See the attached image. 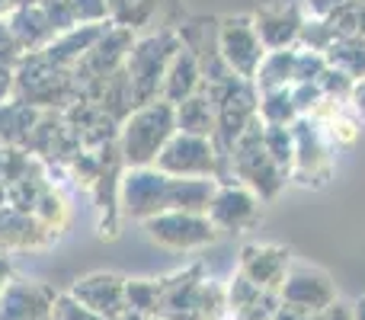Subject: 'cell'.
I'll use <instances>...</instances> for the list:
<instances>
[{
    "instance_id": "24",
    "label": "cell",
    "mask_w": 365,
    "mask_h": 320,
    "mask_svg": "<svg viewBox=\"0 0 365 320\" xmlns=\"http://www.w3.org/2000/svg\"><path fill=\"white\" fill-rule=\"evenodd\" d=\"M51 320H106V317H100L96 311H90L87 304H81L77 298H71L68 291H58L55 317H51Z\"/></svg>"
},
{
    "instance_id": "35",
    "label": "cell",
    "mask_w": 365,
    "mask_h": 320,
    "mask_svg": "<svg viewBox=\"0 0 365 320\" xmlns=\"http://www.w3.org/2000/svg\"><path fill=\"white\" fill-rule=\"evenodd\" d=\"M4 205H6V186L0 182V208H4Z\"/></svg>"
},
{
    "instance_id": "33",
    "label": "cell",
    "mask_w": 365,
    "mask_h": 320,
    "mask_svg": "<svg viewBox=\"0 0 365 320\" xmlns=\"http://www.w3.org/2000/svg\"><path fill=\"white\" fill-rule=\"evenodd\" d=\"M42 4V0H13V10H16V6H38Z\"/></svg>"
},
{
    "instance_id": "30",
    "label": "cell",
    "mask_w": 365,
    "mask_h": 320,
    "mask_svg": "<svg viewBox=\"0 0 365 320\" xmlns=\"http://www.w3.org/2000/svg\"><path fill=\"white\" fill-rule=\"evenodd\" d=\"M272 320H311L308 314H302V311H295V308H285V304H279V311H276V317Z\"/></svg>"
},
{
    "instance_id": "10",
    "label": "cell",
    "mask_w": 365,
    "mask_h": 320,
    "mask_svg": "<svg viewBox=\"0 0 365 320\" xmlns=\"http://www.w3.org/2000/svg\"><path fill=\"white\" fill-rule=\"evenodd\" d=\"M128 279L119 272H87L71 285L68 295L77 298L81 304H87L90 311H96L106 320H122L128 314Z\"/></svg>"
},
{
    "instance_id": "21",
    "label": "cell",
    "mask_w": 365,
    "mask_h": 320,
    "mask_svg": "<svg viewBox=\"0 0 365 320\" xmlns=\"http://www.w3.org/2000/svg\"><path fill=\"white\" fill-rule=\"evenodd\" d=\"M32 215H36V218L42 221V224L48 227L51 234H55V237H61V231L68 227V221H71V205H68V199L61 195V189L51 182V186L45 189L42 195H38Z\"/></svg>"
},
{
    "instance_id": "23",
    "label": "cell",
    "mask_w": 365,
    "mask_h": 320,
    "mask_svg": "<svg viewBox=\"0 0 365 320\" xmlns=\"http://www.w3.org/2000/svg\"><path fill=\"white\" fill-rule=\"evenodd\" d=\"M77 26H100L113 23V4L109 0H68Z\"/></svg>"
},
{
    "instance_id": "26",
    "label": "cell",
    "mask_w": 365,
    "mask_h": 320,
    "mask_svg": "<svg viewBox=\"0 0 365 320\" xmlns=\"http://www.w3.org/2000/svg\"><path fill=\"white\" fill-rule=\"evenodd\" d=\"M26 51L19 48V42L10 36V32H0V71H16L19 61H23Z\"/></svg>"
},
{
    "instance_id": "32",
    "label": "cell",
    "mask_w": 365,
    "mask_h": 320,
    "mask_svg": "<svg viewBox=\"0 0 365 320\" xmlns=\"http://www.w3.org/2000/svg\"><path fill=\"white\" fill-rule=\"evenodd\" d=\"M13 13V0H0V19H6Z\"/></svg>"
},
{
    "instance_id": "4",
    "label": "cell",
    "mask_w": 365,
    "mask_h": 320,
    "mask_svg": "<svg viewBox=\"0 0 365 320\" xmlns=\"http://www.w3.org/2000/svg\"><path fill=\"white\" fill-rule=\"evenodd\" d=\"M227 158H231V167H234V173L240 176V182H244L257 199H272V195L279 192V186L285 182L282 170L276 167V160L269 158V151H266V145H263V119H259V113H257V119L244 128V135L234 141Z\"/></svg>"
},
{
    "instance_id": "3",
    "label": "cell",
    "mask_w": 365,
    "mask_h": 320,
    "mask_svg": "<svg viewBox=\"0 0 365 320\" xmlns=\"http://www.w3.org/2000/svg\"><path fill=\"white\" fill-rule=\"evenodd\" d=\"M177 51H180V38L173 32H158V36L138 38L132 45L122 71H125L128 83H132L135 106L160 100V83H164V74Z\"/></svg>"
},
{
    "instance_id": "31",
    "label": "cell",
    "mask_w": 365,
    "mask_h": 320,
    "mask_svg": "<svg viewBox=\"0 0 365 320\" xmlns=\"http://www.w3.org/2000/svg\"><path fill=\"white\" fill-rule=\"evenodd\" d=\"M356 109L365 115V77H362V83L356 87Z\"/></svg>"
},
{
    "instance_id": "5",
    "label": "cell",
    "mask_w": 365,
    "mask_h": 320,
    "mask_svg": "<svg viewBox=\"0 0 365 320\" xmlns=\"http://www.w3.org/2000/svg\"><path fill=\"white\" fill-rule=\"evenodd\" d=\"M154 167L167 176H180V180H215L218 173V148L212 138H199V135H182L177 132L158 154Z\"/></svg>"
},
{
    "instance_id": "17",
    "label": "cell",
    "mask_w": 365,
    "mask_h": 320,
    "mask_svg": "<svg viewBox=\"0 0 365 320\" xmlns=\"http://www.w3.org/2000/svg\"><path fill=\"white\" fill-rule=\"evenodd\" d=\"M6 32L16 38L23 51H42L55 38V29L45 19L42 6H16L6 16Z\"/></svg>"
},
{
    "instance_id": "19",
    "label": "cell",
    "mask_w": 365,
    "mask_h": 320,
    "mask_svg": "<svg viewBox=\"0 0 365 320\" xmlns=\"http://www.w3.org/2000/svg\"><path fill=\"white\" fill-rule=\"evenodd\" d=\"M38 115H42V109L29 106V103L23 100H6L0 103V145H19L26 148L29 145V135L32 128H36Z\"/></svg>"
},
{
    "instance_id": "15",
    "label": "cell",
    "mask_w": 365,
    "mask_h": 320,
    "mask_svg": "<svg viewBox=\"0 0 365 320\" xmlns=\"http://www.w3.org/2000/svg\"><path fill=\"white\" fill-rule=\"evenodd\" d=\"M199 90H202V64L195 58V51L180 45V51L173 55L170 68L164 74V83H160V100L170 103V106H180L182 100H189Z\"/></svg>"
},
{
    "instance_id": "8",
    "label": "cell",
    "mask_w": 365,
    "mask_h": 320,
    "mask_svg": "<svg viewBox=\"0 0 365 320\" xmlns=\"http://www.w3.org/2000/svg\"><path fill=\"white\" fill-rule=\"evenodd\" d=\"M218 55L225 64L240 77V81H253L266 58V45L259 42L257 26L250 16H227L221 19L218 29Z\"/></svg>"
},
{
    "instance_id": "1",
    "label": "cell",
    "mask_w": 365,
    "mask_h": 320,
    "mask_svg": "<svg viewBox=\"0 0 365 320\" xmlns=\"http://www.w3.org/2000/svg\"><path fill=\"white\" fill-rule=\"evenodd\" d=\"M177 135V109L164 100L135 106L119 125V154L125 167H154L164 145Z\"/></svg>"
},
{
    "instance_id": "13",
    "label": "cell",
    "mask_w": 365,
    "mask_h": 320,
    "mask_svg": "<svg viewBox=\"0 0 365 320\" xmlns=\"http://www.w3.org/2000/svg\"><path fill=\"white\" fill-rule=\"evenodd\" d=\"M55 240L58 237L32 212H19L10 202L0 208V250L4 253L45 250V247H51Z\"/></svg>"
},
{
    "instance_id": "28",
    "label": "cell",
    "mask_w": 365,
    "mask_h": 320,
    "mask_svg": "<svg viewBox=\"0 0 365 320\" xmlns=\"http://www.w3.org/2000/svg\"><path fill=\"white\" fill-rule=\"evenodd\" d=\"M13 100V71H0V103Z\"/></svg>"
},
{
    "instance_id": "36",
    "label": "cell",
    "mask_w": 365,
    "mask_h": 320,
    "mask_svg": "<svg viewBox=\"0 0 365 320\" xmlns=\"http://www.w3.org/2000/svg\"><path fill=\"white\" fill-rule=\"evenodd\" d=\"M122 320H145V317H138V314H125Z\"/></svg>"
},
{
    "instance_id": "25",
    "label": "cell",
    "mask_w": 365,
    "mask_h": 320,
    "mask_svg": "<svg viewBox=\"0 0 365 320\" xmlns=\"http://www.w3.org/2000/svg\"><path fill=\"white\" fill-rule=\"evenodd\" d=\"M42 13H45V19L51 23V29H55V36L58 32H68V29H74V13H71V6H68V0H42Z\"/></svg>"
},
{
    "instance_id": "12",
    "label": "cell",
    "mask_w": 365,
    "mask_h": 320,
    "mask_svg": "<svg viewBox=\"0 0 365 320\" xmlns=\"http://www.w3.org/2000/svg\"><path fill=\"white\" fill-rule=\"evenodd\" d=\"M292 266V253L289 247H279V244H247L240 250V263L237 272L247 276L250 282H257L259 289H269L279 291L285 282V272Z\"/></svg>"
},
{
    "instance_id": "34",
    "label": "cell",
    "mask_w": 365,
    "mask_h": 320,
    "mask_svg": "<svg viewBox=\"0 0 365 320\" xmlns=\"http://www.w3.org/2000/svg\"><path fill=\"white\" fill-rule=\"evenodd\" d=\"M356 320H365V301L356 304Z\"/></svg>"
},
{
    "instance_id": "9",
    "label": "cell",
    "mask_w": 365,
    "mask_h": 320,
    "mask_svg": "<svg viewBox=\"0 0 365 320\" xmlns=\"http://www.w3.org/2000/svg\"><path fill=\"white\" fill-rule=\"evenodd\" d=\"M58 291L38 279L13 276L0 291V320H51Z\"/></svg>"
},
{
    "instance_id": "14",
    "label": "cell",
    "mask_w": 365,
    "mask_h": 320,
    "mask_svg": "<svg viewBox=\"0 0 365 320\" xmlns=\"http://www.w3.org/2000/svg\"><path fill=\"white\" fill-rule=\"evenodd\" d=\"M227 320H272L282 304L279 291L259 289L247 276L234 272L231 285H227Z\"/></svg>"
},
{
    "instance_id": "20",
    "label": "cell",
    "mask_w": 365,
    "mask_h": 320,
    "mask_svg": "<svg viewBox=\"0 0 365 320\" xmlns=\"http://www.w3.org/2000/svg\"><path fill=\"white\" fill-rule=\"evenodd\" d=\"M173 109H177V132L215 138V103L208 93H192Z\"/></svg>"
},
{
    "instance_id": "27",
    "label": "cell",
    "mask_w": 365,
    "mask_h": 320,
    "mask_svg": "<svg viewBox=\"0 0 365 320\" xmlns=\"http://www.w3.org/2000/svg\"><path fill=\"white\" fill-rule=\"evenodd\" d=\"M327 128H330V138H334L336 145H353V141H356V135H359V128H356V122L343 119L340 113H336L334 119L327 122Z\"/></svg>"
},
{
    "instance_id": "2",
    "label": "cell",
    "mask_w": 365,
    "mask_h": 320,
    "mask_svg": "<svg viewBox=\"0 0 365 320\" xmlns=\"http://www.w3.org/2000/svg\"><path fill=\"white\" fill-rule=\"evenodd\" d=\"M13 96L36 109H68L77 96L74 71L58 68L45 51H26L19 68L13 71Z\"/></svg>"
},
{
    "instance_id": "7",
    "label": "cell",
    "mask_w": 365,
    "mask_h": 320,
    "mask_svg": "<svg viewBox=\"0 0 365 320\" xmlns=\"http://www.w3.org/2000/svg\"><path fill=\"white\" fill-rule=\"evenodd\" d=\"M279 298H282L285 308H295L308 317L324 314L327 308H334V304L340 301L327 272L317 269V266H308V263L289 266L285 282H282V289H279Z\"/></svg>"
},
{
    "instance_id": "29",
    "label": "cell",
    "mask_w": 365,
    "mask_h": 320,
    "mask_svg": "<svg viewBox=\"0 0 365 320\" xmlns=\"http://www.w3.org/2000/svg\"><path fill=\"white\" fill-rule=\"evenodd\" d=\"M13 279V263H10V253L0 250V291H4V285Z\"/></svg>"
},
{
    "instance_id": "11",
    "label": "cell",
    "mask_w": 365,
    "mask_h": 320,
    "mask_svg": "<svg viewBox=\"0 0 365 320\" xmlns=\"http://www.w3.org/2000/svg\"><path fill=\"white\" fill-rule=\"evenodd\" d=\"M208 221L215 231L225 234H244L257 224L259 218V199L247 186H231V182H218L212 202H208Z\"/></svg>"
},
{
    "instance_id": "22",
    "label": "cell",
    "mask_w": 365,
    "mask_h": 320,
    "mask_svg": "<svg viewBox=\"0 0 365 320\" xmlns=\"http://www.w3.org/2000/svg\"><path fill=\"white\" fill-rule=\"evenodd\" d=\"M128 314L158 320L160 311V279H128Z\"/></svg>"
},
{
    "instance_id": "6",
    "label": "cell",
    "mask_w": 365,
    "mask_h": 320,
    "mask_svg": "<svg viewBox=\"0 0 365 320\" xmlns=\"http://www.w3.org/2000/svg\"><path fill=\"white\" fill-rule=\"evenodd\" d=\"M141 224H145V234L154 244L177 253L202 250V247H208L218 237L208 215H199V212H160L154 218L141 221Z\"/></svg>"
},
{
    "instance_id": "18",
    "label": "cell",
    "mask_w": 365,
    "mask_h": 320,
    "mask_svg": "<svg viewBox=\"0 0 365 320\" xmlns=\"http://www.w3.org/2000/svg\"><path fill=\"white\" fill-rule=\"evenodd\" d=\"M253 26H257V36L266 45V51L285 48V42H292L302 32V19H298V13L292 6L289 10L285 6H266V10H259L253 16Z\"/></svg>"
},
{
    "instance_id": "16",
    "label": "cell",
    "mask_w": 365,
    "mask_h": 320,
    "mask_svg": "<svg viewBox=\"0 0 365 320\" xmlns=\"http://www.w3.org/2000/svg\"><path fill=\"white\" fill-rule=\"evenodd\" d=\"M106 26L109 23H100V26H74V29H68V32H58V36L42 48L45 58H48V61H55L58 68L74 71L77 64L87 58V51L96 45V38L106 32Z\"/></svg>"
}]
</instances>
